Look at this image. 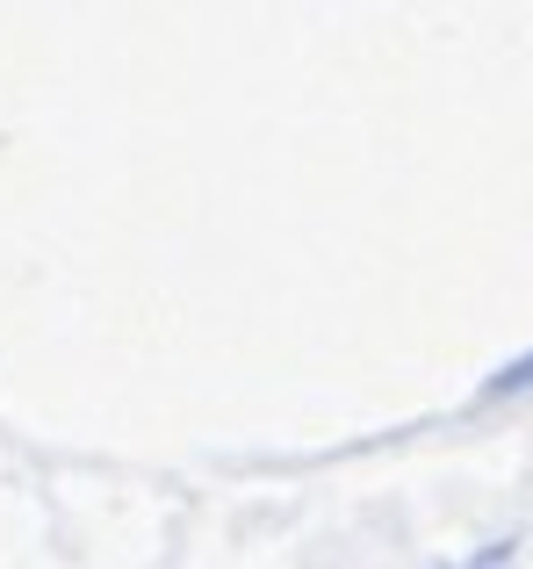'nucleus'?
I'll list each match as a JSON object with an SVG mask.
<instances>
[{
  "label": "nucleus",
  "mask_w": 533,
  "mask_h": 569,
  "mask_svg": "<svg viewBox=\"0 0 533 569\" xmlns=\"http://www.w3.org/2000/svg\"><path fill=\"white\" fill-rule=\"evenodd\" d=\"M520 389H533V353H512V361L497 368V376L483 382L476 397H483V403H505V397H520Z\"/></svg>",
  "instance_id": "1"
},
{
  "label": "nucleus",
  "mask_w": 533,
  "mask_h": 569,
  "mask_svg": "<svg viewBox=\"0 0 533 569\" xmlns=\"http://www.w3.org/2000/svg\"><path fill=\"white\" fill-rule=\"evenodd\" d=\"M462 569H476V562H462Z\"/></svg>",
  "instance_id": "2"
}]
</instances>
